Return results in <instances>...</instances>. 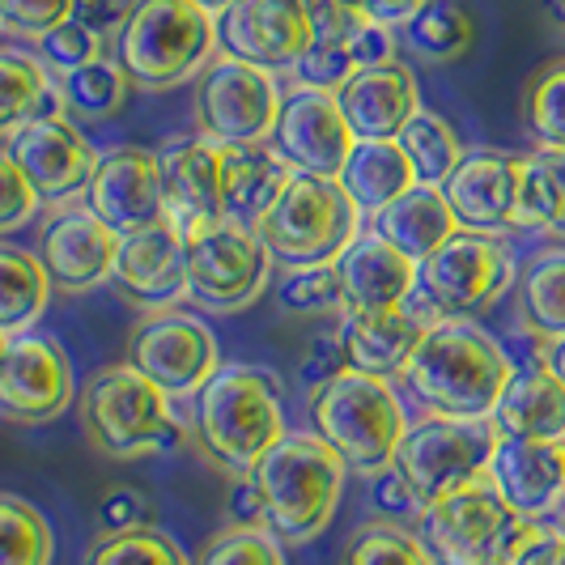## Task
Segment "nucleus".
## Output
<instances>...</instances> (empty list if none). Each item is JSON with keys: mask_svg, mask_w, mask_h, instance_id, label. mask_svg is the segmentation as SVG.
<instances>
[{"mask_svg": "<svg viewBox=\"0 0 565 565\" xmlns=\"http://www.w3.org/2000/svg\"><path fill=\"white\" fill-rule=\"evenodd\" d=\"M510 374L507 349L472 319H434L404 366V383L434 417H493Z\"/></svg>", "mask_w": 565, "mask_h": 565, "instance_id": "1", "label": "nucleus"}, {"mask_svg": "<svg viewBox=\"0 0 565 565\" xmlns=\"http://www.w3.org/2000/svg\"><path fill=\"white\" fill-rule=\"evenodd\" d=\"M285 408L277 374L247 362H222L196 392L192 438L200 455L230 477H252L255 463L281 443Z\"/></svg>", "mask_w": 565, "mask_h": 565, "instance_id": "2", "label": "nucleus"}, {"mask_svg": "<svg viewBox=\"0 0 565 565\" xmlns=\"http://www.w3.org/2000/svg\"><path fill=\"white\" fill-rule=\"evenodd\" d=\"M344 459L319 434H285L255 463L264 527L281 544H311L332 527L344 493Z\"/></svg>", "mask_w": 565, "mask_h": 565, "instance_id": "3", "label": "nucleus"}, {"mask_svg": "<svg viewBox=\"0 0 565 565\" xmlns=\"http://www.w3.org/2000/svg\"><path fill=\"white\" fill-rule=\"evenodd\" d=\"M111 43L132 89L162 94L200 77L217 47V22L192 0H128Z\"/></svg>", "mask_w": 565, "mask_h": 565, "instance_id": "4", "label": "nucleus"}, {"mask_svg": "<svg viewBox=\"0 0 565 565\" xmlns=\"http://www.w3.org/2000/svg\"><path fill=\"white\" fill-rule=\"evenodd\" d=\"M82 425L85 438L111 459L174 451L188 438L167 392L128 362L98 370L82 387Z\"/></svg>", "mask_w": 565, "mask_h": 565, "instance_id": "5", "label": "nucleus"}, {"mask_svg": "<svg viewBox=\"0 0 565 565\" xmlns=\"http://www.w3.org/2000/svg\"><path fill=\"white\" fill-rule=\"evenodd\" d=\"M404 429L408 417L387 379L349 366L311 392V434L366 477L392 463Z\"/></svg>", "mask_w": 565, "mask_h": 565, "instance_id": "6", "label": "nucleus"}, {"mask_svg": "<svg viewBox=\"0 0 565 565\" xmlns=\"http://www.w3.org/2000/svg\"><path fill=\"white\" fill-rule=\"evenodd\" d=\"M358 222L362 213L353 209L340 179L289 174V183L268 209V217L255 226V234L285 268H307V264H337L340 252L358 238Z\"/></svg>", "mask_w": 565, "mask_h": 565, "instance_id": "7", "label": "nucleus"}, {"mask_svg": "<svg viewBox=\"0 0 565 565\" xmlns=\"http://www.w3.org/2000/svg\"><path fill=\"white\" fill-rule=\"evenodd\" d=\"M498 438L502 429L493 425V417H434L429 413L425 422L404 429L392 468L408 484L417 510H425L451 498L463 484L484 481Z\"/></svg>", "mask_w": 565, "mask_h": 565, "instance_id": "8", "label": "nucleus"}, {"mask_svg": "<svg viewBox=\"0 0 565 565\" xmlns=\"http://www.w3.org/2000/svg\"><path fill=\"white\" fill-rule=\"evenodd\" d=\"M514 255L493 234L455 230L434 255L417 264V319H477L514 285Z\"/></svg>", "mask_w": 565, "mask_h": 565, "instance_id": "9", "label": "nucleus"}, {"mask_svg": "<svg viewBox=\"0 0 565 565\" xmlns=\"http://www.w3.org/2000/svg\"><path fill=\"white\" fill-rule=\"evenodd\" d=\"M183 252H188V298L200 311L234 315L252 307L268 289L273 255L255 230L234 226L226 217L200 222L183 230Z\"/></svg>", "mask_w": 565, "mask_h": 565, "instance_id": "10", "label": "nucleus"}, {"mask_svg": "<svg viewBox=\"0 0 565 565\" xmlns=\"http://www.w3.org/2000/svg\"><path fill=\"white\" fill-rule=\"evenodd\" d=\"M281 111V89L268 68L213 56L196 77V124L213 145H264Z\"/></svg>", "mask_w": 565, "mask_h": 565, "instance_id": "11", "label": "nucleus"}, {"mask_svg": "<svg viewBox=\"0 0 565 565\" xmlns=\"http://www.w3.org/2000/svg\"><path fill=\"white\" fill-rule=\"evenodd\" d=\"M519 523L493 484L472 481L422 510V540L443 565H502Z\"/></svg>", "mask_w": 565, "mask_h": 565, "instance_id": "12", "label": "nucleus"}, {"mask_svg": "<svg viewBox=\"0 0 565 565\" xmlns=\"http://www.w3.org/2000/svg\"><path fill=\"white\" fill-rule=\"evenodd\" d=\"M128 366H137L149 383H158L174 399L196 396L213 379V370L222 366V358H217V340L200 319L167 307V311H149L132 328Z\"/></svg>", "mask_w": 565, "mask_h": 565, "instance_id": "13", "label": "nucleus"}, {"mask_svg": "<svg viewBox=\"0 0 565 565\" xmlns=\"http://www.w3.org/2000/svg\"><path fill=\"white\" fill-rule=\"evenodd\" d=\"M85 209L103 226H111L119 238L167 222L162 158L141 145H119L111 153H103L85 183Z\"/></svg>", "mask_w": 565, "mask_h": 565, "instance_id": "14", "label": "nucleus"}, {"mask_svg": "<svg viewBox=\"0 0 565 565\" xmlns=\"http://www.w3.org/2000/svg\"><path fill=\"white\" fill-rule=\"evenodd\" d=\"M273 153L281 158L294 174H323V179H337L344 158L353 153V128L344 124L337 94L328 89H311V85H298L281 98V111L273 124Z\"/></svg>", "mask_w": 565, "mask_h": 565, "instance_id": "15", "label": "nucleus"}, {"mask_svg": "<svg viewBox=\"0 0 565 565\" xmlns=\"http://www.w3.org/2000/svg\"><path fill=\"white\" fill-rule=\"evenodd\" d=\"M217 47L255 68H294L315 39L311 0H234L217 18Z\"/></svg>", "mask_w": 565, "mask_h": 565, "instance_id": "16", "label": "nucleus"}, {"mask_svg": "<svg viewBox=\"0 0 565 565\" xmlns=\"http://www.w3.org/2000/svg\"><path fill=\"white\" fill-rule=\"evenodd\" d=\"M73 366L52 337H9L0 358V417L13 425H47L73 404Z\"/></svg>", "mask_w": 565, "mask_h": 565, "instance_id": "17", "label": "nucleus"}, {"mask_svg": "<svg viewBox=\"0 0 565 565\" xmlns=\"http://www.w3.org/2000/svg\"><path fill=\"white\" fill-rule=\"evenodd\" d=\"M519 174L523 158L502 149H472L443 179V196L455 226L472 234H507L519 226Z\"/></svg>", "mask_w": 565, "mask_h": 565, "instance_id": "18", "label": "nucleus"}, {"mask_svg": "<svg viewBox=\"0 0 565 565\" xmlns=\"http://www.w3.org/2000/svg\"><path fill=\"white\" fill-rule=\"evenodd\" d=\"M9 153L30 179V188L39 192V200H56V204L85 192L89 170L98 162L82 128L64 111H47L22 124L9 137Z\"/></svg>", "mask_w": 565, "mask_h": 565, "instance_id": "19", "label": "nucleus"}, {"mask_svg": "<svg viewBox=\"0 0 565 565\" xmlns=\"http://www.w3.org/2000/svg\"><path fill=\"white\" fill-rule=\"evenodd\" d=\"M39 259L52 277V289L60 294H89L115 277V255H119V234L103 226L89 209L64 204L56 209L43 230H39Z\"/></svg>", "mask_w": 565, "mask_h": 565, "instance_id": "20", "label": "nucleus"}, {"mask_svg": "<svg viewBox=\"0 0 565 565\" xmlns=\"http://www.w3.org/2000/svg\"><path fill=\"white\" fill-rule=\"evenodd\" d=\"M484 481L519 519H548L565 507V443L502 434Z\"/></svg>", "mask_w": 565, "mask_h": 565, "instance_id": "21", "label": "nucleus"}, {"mask_svg": "<svg viewBox=\"0 0 565 565\" xmlns=\"http://www.w3.org/2000/svg\"><path fill=\"white\" fill-rule=\"evenodd\" d=\"M115 281L128 302L167 311L170 302L188 298V252H183V230L174 222H158L137 234L119 238L115 255Z\"/></svg>", "mask_w": 565, "mask_h": 565, "instance_id": "22", "label": "nucleus"}, {"mask_svg": "<svg viewBox=\"0 0 565 565\" xmlns=\"http://www.w3.org/2000/svg\"><path fill=\"white\" fill-rule=\"evenodd\" d=\"M337 103L340 111H344V124L353 128L358 141H396L399 128L422 111L417 77L399 60L358 68L337 89Z\"/></svg>", "mask_w": 565, "mask_h": 565, "instance_id": "23", "label": "nucleus"}, {"mask_svg": "<svg viewBox=\"0 0 565 565\" xmlns=\"http://www.w3.org/2000/svg\"><path fill=\"white\" fill-rule=\"evenodd\" d=\"M344 311H396L417 289V264L374 230L358 234L337 259Z\"/></svg>", "mask_w": 565, "mask_h": 565, "instance_id": "24", "label": "nucleus"}, {"mask_svg": "<svg viewBox=\"0 0 565 565\" xmlns=\"http://www.w3.org/2000/svg\"><path fill=\"white\" fill-rule=\"evenodd\" d=\"M162 188H167V213L179 230L217 222L222 217V145L209 137L167 145L162 153Z\"/></svg>", "mask_w": 565, "mask_h": 565, "instance_id": "25", "label": "nucleus"}, {"mask_svg": "<svg viewBox=\"0 0 565 565\" xmlns=\"http://www.w3.org/2000/svg\"><path fill=\"white\" fill-rule=\"evenodd\" d=\"M425 319L396 307V311H344L340 315V337H344V353L349 366L374 374V379H396L404 374L408 358L417 353L425 337Z\"/></svg>", "mask_w": 565, "mask_h": 565, "instance_id": "26", "label": "nucleus"}, {"mask_svg": "<svg viewBox=\"0 0 565 565\" xmlns=\"http://www.w3.org/2000/svg\"><path fill=\"white\" fill-rule=\"evenodd\" d=\"M294 170L273 153V145H222V217L255 230L277 204Z\"/></svg>", "mask_w": 565, "mask_h": 565, "instance_id": "27", "label": "nucleus"}, {"mask_svg": "<svg viewBox=\"0 0 565 565\" xmlns=\"http://www.w3.org/2000/svg\"><path fill=\"white\" fill-rule=\"evenodd\" d=\"M493 425L510 438L565 443V383L544 362L514 370L493 408Z\"/></svg>", "mask_w": 565, "mask_h": 565, "instance_id": "28", "label": "nucleus"}, {"mask_svg": "<svg viewBox=\"0 0 565 565\" xmlns=\"http://www.w3.org/2000/svg\"><path fill=\"white\" fill-rule=\"evenodd\" d=\"M455 217L447 209L443 188L413 183L399 200H392L383 213H374V234L387 238L396 252H404L413 264H422L425 255H434L455 234Z\"/></svg>", "mask_w": 565, "mask_h": 565, "instance_id": "29", "label": "nucleus"}, {"mask_svg": "<svg viewBox=\"0 0 565 565\" xmlns=\"http://www.w3.org/2000/svg\"><path fill=\"white\" fill-rule=\"evenodd\" d=\"M337 179L362 217L383 213L392 200H399L417 183L413 162L404 158V149L396 141H358Z\"/></svg>", "mask_w": 565, "mask_h": 565, "instance_id": "30", "label": "nucleus"}, {"mask_svg": "<svg viewBox=\"0 0 565 565\" xmlns=\"http://www.w3.org/2000/svg\"><path fill=\"white\" fill-rule=\"evenodd\" d=\"M514 323L540 344L565 337V247L536 252L514 277Z\"/></svg>", "mask_w": 565, "mask_h": 565, "instance_id": "31", "label": "nucleus"}, {"mask_svg": "<svg viewBox=\"0 0 565 565\" xmlns=\"http://www.w3.org/2000/svg\"><path fill=\"white\" fill-rule=\"evenodd\" d=\"M311 22L315 39L307 47V56L294 64V77H298V85L337 94L340 85L358 73V60L349 52V34L362 18H353L349 9H340L332 0H311Z\"/></svg>", "mask_w": 565, "mask_h": 565, "instance_id": "32", "label": "nucleus"}, {"mask_svg": "<svg viewBox=\"0 0 565 565\" xmlns=\"http://www.w3.org/2000/svg\"><path fill=\"white\" fill-rule=\"evenodd\" d=\"M128 94H132V82L128 73L107 56H94L68 68V73H56V98L60 111L68 119H82V124H107L115 115L128 107Z\"/></svg>", "mask_w": 565, "mask_h": 565, "instance_id": "33", "label": "nucleus"}, {"mask_svg": "<svg viewBox=\"0 0 565 565\" xmlns=\"http://www.w3.org/2000/svg\"><path fill=\"white\" fill-rule=\"evenodd\" d=\"M47 298H52V277L43 259L26 247L0 243V332L4 337L30 332L39 315L47 311Z\"/></svg>", "mask_w": 565, "mask_h": 565, "instance_id": "34", "label": "nucleus"}, {"mask_svg": "<svg viewBox=\"0 0 565 565\" xmlns=\"http://www.w3.org/2000/svg\"><path fill=\"white\" fill-rule=\"evenodd\" d=\"M519 226L544 230L565 243V149L540 145L519 174Z\"/></svg>", "mask_w": 565, "mask_h": 565, "instance_id": "35", "label": "nucleus"}, {"mask_svg": "<svg viewBox=\"0 0 565 565\" xmlns=\"http://www.w3.org/2000/svg\"><path fill=\"white\" fill-rule=\"evenodd\" d=\"M404 47L425 64H451L468 56L477 43V22L459 0H425L422 9L399 26Z\"/></svg>", "mask_w": 565, "mask_h": 565, "instance_id": "36", "label": "nucleus"}, {"mask_svg": "<svg viewBox=\"0 0 565 565\" xmlns=\"http://www.w3.org/2000/svg\"><path fill=\"white\" fill-rule=\"evenodd\" d=\"M47 111H60V98L43 60L0 47V137H13L22 124Z\"/></svg>", "mask_w": 565, "mask_h": 565, "instance_id": "37", "label": "nucleus"}, {"mask_svg": "<svg viewBox=\"0 0 565 565\" xmlns=\"http://www.w3.org/2000/svg\"><path fill=\"white\" fill-rule=\"evenodd\" d=\"M396 145L404 149V158L413 162L417 183L443 188V179L455 170V162L463 158V145L455 137V128L434 111H417L404 128H399Z\"/></svg>", "mask_w": 565, "mask_h": 565, "instance_id": "38", "label": "nucleus"}, {"mask_svg": "<svg viewBox=\"0 0 565 565\" xmlns=\"http://www.w3.org/2000/svg\"><path fill=\"white\" fill-rule=\"evenodd\" d=\"M52 523L18 493H0V565H52Z\"/></svg>", "mask_w": 565, "mask_h": 565, "instance_id": "39", "label": "nucleus"}, {"mask_svg": "<svg viewBox=\"0 0 565 565\" xmlns=\"http://www.w3.org/2000/svg\"><path fill=\"white\" fill-rule=\"evenodd\" d=\"M340 565H438V557L396 519H370L353 532Z\"/></svg>", "mask_w": 565, "mask_h": 565, "instance_id": "40", "label": "nucleus"}, {"mask_svg": "<svg viewBox=\"0 0 565 565\" xmlns=\"http://www.w3.org/2000/svg\"><path fill=\"white\" fill-rule=\"evenodd\" d=\"M523 124L540 145L565 149V56L540 64L523 85Z\"/></svg>", "mask_w": 565, "mask_h": 565, "instance_id": "41", "label": "nucleus"}, {"mask_svg": "<svg viewBox=\"0 0 565 565\" xmlns=\"http://www.w3.org/2000/svg\"><path fill=\"white\" fill-rule=\"evenodd\" d=\"M277 302L285 315L298 319H323V315H344V294H340L337 264H307V268H285L277 285Z\"/></svg>", "mask_w": 565, "mask_h": 565, "instance_id": "42", "label": "nucleus"}, {"mask_svg": "<svg viewBox=\"0 0 565 565\" xmlns=\"http://www.w3.org/2000/svg\"><path fill=\"white\" fill-rule=\"evenodd\" d=\"M85 565H192V557L158 527H132V532H115L103 536Z\"/></svg>", "mask_w": 565, "mask_h": 565, "instance_id": "43", "label": "nucleus"}, {"mask_svg": "<svg viewBox=\"0 0 565 565\" xmlns=\"http://www.w3.org/2000/svg\"><path fill=\"white\" fill-rule=\"evenodd\" d=\"M192 565H285L281 540L268 527H243V523H226L222 532L204 540L200 557Z\"/></svg>", "mask_w": 565, "mask_h": 565, "instance_id": "44", "label": "nucleus"}, {"mask_svg": "<svg viewBox=\"0 0 565 565\" xmlns=\"http://www.w3.org/2000/svg\"><path fill=\"white\" fill-rule=\"evenodd\" d=\"M34 43H39V60L47 68H56V73H68V68H77L85 60L103 56V34L85 26L77 13L68 22H60L56 30H47L43 39H34Z\"/></svg>", "mask_w": 565, "mask_h": 565, "instance_id": "45", "label": "nucleus"}, {"mask_svg": "<svg viewBox=\"0 0 565 565\" xmlns=\"http://www.w3.org/2000/svg\"><path fill=\"white\" fill-rule=\"evenodd\" d=\"M94 523H98L103 536L132 532V527H153V498L145 489H132V484H115L103 493Z\"/></svg>", "mask_w": 565, "mask_h": 565, "instance_id": "46", "label": "nucleus"}, {"mask_svg": "<svg viewBox=\"0 0 565 565\" xmlns=\"http://www.w3.org/2000/svg\"><path fill=\"white\" fill-rule=\"evenodd\" d=\"M73 13H77V0H0L4 30L22 34V39H43L47 30L68 22Z\"/></svg>", "mask_w": 565, "mask_h": 565, "instance_id": "47", "label": "nucleus"}, {"mask_svg": "<svg viewBox=\"0 0 565 565\" xmlns=\"http://www.w3.org/2000/svg\"><path fill=\"white\" fill-rule=\"evenodd\" d=\"M502 565H565V532L540 519H523Z\"/></svg>", "mask_w": 565, "mask_h": 565, "instance_id": "48", "label": "nucleus"}, {"mask_svg": "<svg viewBox=\"0 0 565 565\" xmlns=\"http://www.w3.org/2000/svg\"><path fill=\"white\" fill-rule=\"evenodd\" d=\"M34 213H39V192L30 188V179L13 162V153L0 149V234L22 230Z\"/></svg>", "mask_w": 565, "mask_h": 565, "instance_id": "49", "label": "nucleus"}, {"mask_svg": "<svg viewBox=\"0 0 565 565\" xmlns=\"http://www.w3.org/2000/svg\"><path fill=\"white\" fill-rule=\"evenodd\" d=\"M340 370H349V353H344V337H340V328H323V332H315V337L307 340V349H302V362H298L302 387L315 392V387H323L328 379H337Z\"/></svg>", "mask_w": 565, "mask_h": 565, "instance_id": "50", "label": "nucleus"}, {"mask_svg": "<svg viewBox=\"0 0 565 565\" xmlns=\"http://www.w3.org/2000/svg\"><path fill=\"white\" fill-rule=\"evenodd\" d=\"M349 52H353V60H358V68L387 64V60H396V34H392V26L358 22L353 34H349Z\"/></svg>", "mask_w": 565, "mask_h": 565, "instance_id": "51", "label": "nucleus"}, {"mask_svg": "<svg viewBox=\"0 0 565 565\" xmlns=\"http://www.w3.org/2000/svg\"><path fill=\"white\" fill-rule=\"evenodd\" d=\"M340 9H349L353 18H362V22H374V26H392L399 30L417 9H422L425 0H332Z\"/></svg>", "mask_w": 565, "mask_h": 565, "instance_id": "52", "label": "nucleus"}, {"mask_svg": "<svg viewBox=\"0 0 565 565\" xmlns=\"http://www.w3.org/2000/svg\"><path fill=\"white\" fill-rule=\"evenodd\" d=\"M370 484H374V507H379V519H404L408 507H417L413 502V493H408V484L399 481V472L387 463V468H379V472H370Z\"/></svg>", "mask_w": 565, "mask_h": 565, "instance_id": "53", "label": "nucleus"}, {"mask_svg": "<svg viewBox=\"0 0 565 565\" xmlns=\"http://www.w3.org/2000/svg\"><path fill=\"white\" fill-rule=\"evenodd\" d=\"M226 519L243 527H264V507H259V489L252 477H234L226 493Z\"/></svg>", "mask_w": 565, "mask_h": 565, "instance_id": "54", "label": "nucleus"}, {"mask_svg": "<svg viewBox=\"0 0 565 565\" xmlns=\"http://www.w3.org/2000/svg\"><path fill=\"white\" fill-rule=\"evenodd\" d=\"M540 362L553 370L557 379L565 383V337L562 340H553V344H544V353H540Z\"/></svg>", "mask_w": 565, "mask_h": 565, "instance_id": "55", "label": "nucleus"}, {"mask_svg": "<svg viewBox=\"0 0 565 565\" xmlns=\"http://www.w3.org/2000/svg\"><path fill=\"white\" fill-rule=\"evenodd\" d=\"M544 13H548V22L565 34V0H544Z\"/></svg>", "mask_w": 565, "mask_h": 565, "instance_id": "56", "label": "nucleus"}, {"mask_svg": "<svg viewBox=\"0 0 565 565\" xmlns=\"http://www.w3.org/2000/svg\"><path fill=\"white\" fill-rule=\"evenodd\" d=\"M192 4H200L204 13H213V18H217V13H222V9H230L234 0H192Z\"/></svg>", "mask_w": 565, "mask_h": 565, "instance_id": "57", "label": "nucleus"}, {"mask_svg": "<svg viewBox=\"0 0 565 565\" xmlns=\"http://www.w3.org/2000/svg\"><path fill=\"white\" fill-rule=\"evenodd\" d=\"M4 344H9V337H4V332H0V358H4Z\"/></svg>", "mask_w": 565, "mask_h": 565, "instance_id": "58", "label": "nucleus"}, {"mask_svg": "<svg viewBox=\"0 0 565 565\" xmlns=\"http://www.w3.org/2000/svg\"><path fill=\"white\" fill-rule=\"evenodd\" d=\"M557 527H562V532H565V507H562V523H557Z\"/></svg>", "mask_w": 565, "mask_h": 565, "instance_id": "59", "label": "nucleus"}, {"mask_svg": "<svg viewBox=\"0 0 565 565\" xmlns=\"http://www.w3.org/2000/svg\"><path fill=\"white\" fill-rule=\"evenodd\" d=\"M0 30H4V18H0Z\"/></svg>", "mask_w": 565, "mask_h": 565, "instance_id": "60", "label": "nucleus"}, {"mask_svg": "<svg viewBox=\"0 0 565 565\" xmlns=\"http://www.w3.org/2000/svg\"><path fill=\"white\" fill-rule=\"evenodd\" d=\"M77 4H82V0H77Z\"/></svg>", "mask_w": 565, "mask_h": 565, "instance_id": "61", "label": "nucleus"}]
</instances>
